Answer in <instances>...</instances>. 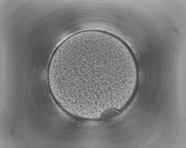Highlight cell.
<instances>
[{
  "label": "cell",
  "instance_id": "6da1fadb",
  "mask_svg": "<svg viewBox=\"0 0 186 148\" xmlns=\"http://www.w3.org/2000/svg\"><path fill=\"white\" fill-rule=\"evenodd\" d=\"M138 73L131 51L114 36L97 30L64 41L50 60L48 78L57 102L71 112L97 115L127 102Z\"/></svg>",
  "mask_w": 186,
  "mask_h": 148
},
{
  "label": "cell",
  "instance_id": "7a4b0ae2",
  "mask_svg": "<svg viewBox=\"0 0 186 148\" xmlns=\"http://www.w3.org/2000/svg\"><path fill=\"white\" fill-rule=\"evenodd\" d=\"M119 112L118 110L115 108H109L102 113L100 118L104 120H109L118 114Z\"/></svg>",
  "mask_w": 186,
  "mask_h": 148
}]
</instances>
